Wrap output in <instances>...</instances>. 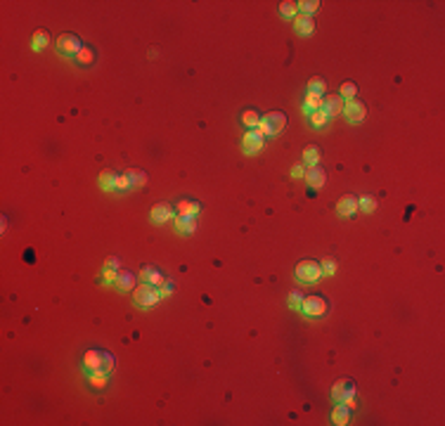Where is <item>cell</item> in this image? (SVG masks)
Here are the masks:
<instances>
[{
  "label": "cell",
  "mask_w": 445,
  "mask_h": 426,
  "mask_svg": "<svg viewBox=\"0 0 445 426\" xmlns=\"http://www.w3.org/2000/svg\"><path fill=\"white\" fill-rule=\"evenodd\" d=\"M175 227H178V232L180 234H192L195 232V218H183V215H178L175 218Z\"/></svg>",
  "instance_id": "obj_22"
},
{
  "label": "cell",
  "mask_w": 445,
  "mask_h": 426,
  "mask_svg": "<svg viewBox=\"0 0 445 426\" xmlns=\"http://www.w3.org/2000/svg\"><path fill=\"white\" fill-rule=\"evenodd\" d=\"M114 367H116V358H114L111 353H104V367H102V372L111 374L114 372Z\"/></svg>",
  "instance_id": "obj_36"
},
{
  "label": "cell",
  "mask_w": 445,
  "mask_h": 426,
  "mask_svg": "<svg viewBox=\"0 0 445 426\" xmlns=\"http://www.w3.org/2000/svg\"><path fill=\"white\" fill-rule=\"evenodd\" d=\"M341 403L346 405L348 410H353V407H355V405H358V398H355V391H353V393H348L346 398H344V400H341Z\"/></svg>",
  "instance_id": "obj_38"
},
{
  "label": "cell",
  "mask_w": 445,
  "mask_h": 426,
  "mask_svg": "<svg viewBox=\"0 0 445 426\" xmlns=\"http://www.w3.org/2000/svg\"><path fill=\"white\" fill-rule=\"evenodd\" d=\"M337 211L339 215H344V218H348V215H355V213L360 211L358 209V199L353 197V194H346V197H341L337 204Z\"/></svg>",
  "instance_id": "obj_9"
},
{
  "label": "cell",
  "mask_w": 445,
  "mask_h": 426,
  "mask_svg": "<svg viewBox=\"0 0 445 426\" xmlns=\"http://www.w3.org/2000/svg\"><path fill=\"white\" fill-rule=\"evenodd\" d=\"M171 294H173V284H171V282H163L161 296H171Z\"/></svg>",
  "instance_id": "obj_42"
},
{
  "label": "cell",
  "mask_w": 445,
  "mask_h": 426,
  "mask_svg": "<svg viewBox=\"0 0 445 426\" xmlns=\"http://www.w3.org/2000/svg\"><path fill=\"white\" fill-rule=\"evenodd\" d=\"M348 393H353L350 381H348V379H339V381L334 383V388H332V398H334V403H341Z\"/></svg>",
  "instance_id": "obj_14"
},
{
  "label": "cell",
  "mask_w": 445,
  "mask_h": 426,
  "mask_svg": "<svg viewBox=\"0 0 445 426\" xmlns=\"http://www.w3.org/2000/svg\"><path fill=\"white\" fill-rule=\"evenodd\" d=\"M308 116H310V126H313V128H325L327 123H329V116H327L322 109H317V111H310Z\"/></svg>",
  "instance_id": "obj_24"
},
{
  "label": "cell",
  "mask_w": 445,
  "mask_h": 426,
  "mask_svg": "<svg viewBox=\"0 0 445 426\" xmlns=\"http://www.w3.org/2000/svg\"><path fill=\"white\" fill-rule=\"evenodd\" d=\"M320 157H322V152H320V147L317 145H308V147L303 149V159L310 163V166H315L317 161H320Z\"/></svg>",
  "instance_id": "obj_25"
},
{
  "label": "cell",
  "mask_w": 445,
  "mask_h": 426,
  "mask_svg": "<svg viewBox=\"0 0 445 426\" xmlns=\"http://www.w3.org/2000/svg\"><path fill=\"white\" fill-rule=\"evenodd\" d=\"M199 211H201L199 202H187V199H180V202H178V213H180L183 218H197Z\"/></svg>",
  "instance_id": "obj_13"
},
{
  "label": "cell",
  "mask_w": 445,
  "mask_h": 426,
  "mask_svg": "<svg viewBox=\"0 0 445 426\" xmlns=\"http://www.w3.org/2000/svg\"><path fill=\"white\" fill-rule=\"evenodd\" d=\"M294 29H296V33H301V36H310V33L315 31V19L310 14H301V12H298Z\"/></svg>",
  "instance_id": "obj_11"
},
{
  "label": "cell",
  "mask_w": 445,
  "mask_h": 426,
  "mask_svg": "<svg viewBox=\"0 0 445 426\" xmlns=\"http://www.w3.org/2000/svg\"><path fill=\"white\" fill-rule=\"evenodd\" d=\"M280 14L282 17H296L298 14V5L294 0H284V2H280Z\"/></svg>",
  "instance_id": "obj_28"
},
{
  "label": "cell",
  "mask_w": 445,
  "mask_h": 426,
  "mask_svg": "<svg viewBox=\"0 0 445 426\" xmlns=\"http://www.w3.org/2000/svg\"><path fill=\"white\" fill-rule=\"evenodd\" d=\"M296 277L301 282H317L322 277V266L315 263V261H301L296 266Z\"/></svg>",
  "instance_id": "obj_4"
},
{
  "label": "cell",
  "mask_w": 445,
  "mask_h": 426,
  "mask_svg": "<svg viewBox=\"0 0 445 426\" xmlns=\"http://www.w3.org/2000/svg\"><path fill=\"white\" fill-rule=\"evenodd\" d=\"M116 178H119V175H116L114 170H102V173H99V187L104 192L116 190Z\"/></svg>",
  "instance_id": "obj_19"
},
{
  "label": "cell",
  "mask_w": 445,
  "mask_h": 426,
  "mask_svg": "<svg viewBox=\"0 0 445 426\" xmlns=\"http://www.w3.org/2000/svg\"><path fill=\"white\" fill-rule=\"evenodd\" d=\"M344 114H346V118L350 123H360L365 118V114H367V109H365V105L360 100H346L344 102Z\"/></svg>",
  "instance_id": "obj_6"
},
{
  "label": "cell",
  "mask_w": 445,
  "mask_h": 426,
  "mask_svg": "<svg viewBox=\"0 0 445 426\" xmlns=\"http://www.w3.org/2000/svg\"><path fill=\"white\" fill-rule=\"evenodd\" d=\"M263 145H265V140H263V135H258L256 130H253V133H247V135L242 138V147H244V152H247V154L261 152Z\"/></svg>",
  "instance_id": "obj_10"
},
{
  "label": "cell",
  "mask_w": 445,
  "mask_h": 426,
  "mask_svg": "<svg viewBox=\"0 0 445 426\" xmlns=\"http://www.w3.org/2000/svg\"><path fill=\"white\" fill-rule=\"evenodd\" d=\"M325 88H327L325 81H322V78H317V76L308 81V93H315V95H325Z\"/></svg>",
  "instance_id": "obj_32"
},
{
  "label": "cell",
  "mask_w": 445,
  "mask_h": 426,
  "mask_svg": "<svg viewBox=\"0 0 445 426\" xmlns=\"http://www.w3.org/2000/svg\"><path fill=\"white\" fill-rule=\"evenodd\" d=\"M104 267H107V270H119V258H107V261H104Z\"/></svg>",
  "instance_id": "obj_39"
},
{
  "label": "cell",
  "mask_w": 445,
  "mask_h": 426,
  "mask_svg": "<svg viewBox=\"0 0 445 426\" xmlns=\"http://www.w3.org/2000/svg\"><path fill=\"white\" fill-rule=\"evenodd\" d=\"M320 266H322V275H334L337 272V261L334 258H325Z\"/></svg>",
  "instance_id": "obj_35"
},
{
  "label": "cell",
  "mask_w": 445,
  "mask_h": 426,
  "mask_svg": "<svg viewBox=\"0 0 445 426\" xmlns=\"http://www.w3.org/2000/svg\"><path fill=\"white\" fill-rule=\"evenodd\" d=\"M358 209L362 213H374V209H377V199H372V197H360L358 199Z\"/></svg>",
  "instance_id": "obj_29"
},
{
  "label": "cell",
  "mask_w": 445,
  "mask_h": 426,
  "mask_svg": "<svg viewBox=\"0 0 445 426\" xmlns=\"http://www.w3.org/2000/svg\"><path fill=\"white\" fill-rule=\"evenodd\" d=\"M301 303H303L301 291H292V294H289V308H292V310H301Z\"/></svg>",
  "instance_id": "obj_34"
},
{
  "label": "cell",
  "mask_w": 445,
  "mask_h": 426,
  "mask_svg": "<svg viewBox=\"0 0 445 426\" xmlns=\"http://www.w3.org/2000/svg\"><path fill=\"white\" fill-rule=\"evenodd\" d=\"M317 109H322V95L308 93V95H305V102H303V111L310 114V111H317Z\"/></svg>",
  "instance_id": "obj_21"
},
{
  "label": "cell",
  "mask_w": 445,
  "mask_h": 426,
  "mask_svg": "<svg viewBox=\"0 0 445 426\" xmlns=\"http://www.w3.org/2000/svg\"><path fill=\"white\" fill-rule=\"evenodd\" d=\"M287 126V116H284L282 111H270V114H265V116L261 118V123L256 126V133L258 135H277L282 128Z\"/></svg>",
  "instance_id": "obj_1"
},
{
  "label": "cell",
  "mask_w": 445,
  "mask_h": 426,
  "mask_svg": "<svg viewBox=\"0 0 445 426\" xmlns=\"http://www.w3.org/2000/svg\"><path fill=\"white\" fill-rule=\"evenodd\" d=\"M322 111L327 116H337V114H344V97L341 95H327L322 97Z\"/></svg>",
  "instance_id": "obj_7"
},
{
  "label": "cell",
  "mask_w": 445,
  "mask_h": 426,
  "mask_svg": "<svg viewBox=\"0 0 445 426\" xmlns=\"http://www.w3.org/2000/svg\"><path fill=\"white\" fill-rule=\"evenodd\" d=\"M242 121H244V126H249V128H256L258 123H261V116L253 111V109H249V111H244L242 114Z\"/></svg>",
  "instance_id": "obj_33"
},
{
  "label": "cell",
  "mask_w": 445,
  "mask_h": 426,
  "mask_svg": "<svg viewBox=\"0 0 445 426\" xmlns=\"http://www.w3.org/2000/svg\"><path fill=\"white\" fill-rule=\"evenodd\" d=\"M116 277H119L116 270H107V267H104V282H116Z\"/></svg>",
  "instance_id": "obj_40"
},
{
  "label": "cell",
  "mask_w": 445,
  "mask_h": 426,
  "mask_svg": "<svg viewBox=\"0 0 445 426\" xmlns=\"http://www.w3.org/2000/svg\"><path fill=\"white\" fill-rule=\"evenodd\" d=\"M48 45H50V33L45 31V29L33 31V36H31V48H33V50H45Z\"/></svg>",
  "instance_id": "obj_18"
},
{
  "label": "cell",
  "mask_w": 445,
  "mask_h": 426,
  "mask_svg": "<svg viewBox=\"0 0 445 426\" xmlns=\"http://www.w3.org/2000/svg\"><path fill=\"white\" fill-rule=\"evenodd\" d=\"M296 5H298V12H301V14H310V17H313V12L320 10V2H317V0H301V2H296Z\"/></svg>",
  "instance_id": "obj_27"
},
{
  "label": "cell",
  "mask_w": 445,
  "mask_h": 426,
  "mask_svg": "<svg viewBox=\"0 0 445 426\" xmlns=\"http://www.w3.org/2000/svg\"><path fill=\"white\" fill-rule=\"evenodd\" d=\"M292 175H294V178H305V168H303V166H294Z\"/></svg>",
  "instance_id": "obj_41"
},
{
  "label": "cell",
  "mask_w": 445,
  "mask_h": 426,
  "mask_svg": "<svg viewBox=\"0 0 445 426\" xmlns=\"http://www.w3.org/2000/svg\"><path fill=\"white\" fill-rule=\"evenodd\" d=\"M116 289H121V291H128V289H135L138 284H135V275L133 272H128V270H119V277H116Z\"/></svg>",
  "instance_id": "obj_17"
},
{
  "label": "cell",
  "mask_w": 445,
  "mask_h": 426,
  "mask_svg": "<svg viewBox=\"0 0 445 426\" xmlns=\"http://www.w3.org/2000/svg\"><path fill=\"white\" fill-rule=\"evenodd\" d=\"M348 417H350V410H348L344 403H339L337 407H334V412H332V422L339 426H346L348 424Z\"/></svg>",
  "instance_id": "obj_20"
},
{
  "label": "cell",
  "mask_w": 445,
  "mask_h": 426,
  "mask_svg": "<svg viewBox=\"0 0 445 426\" xmlns=\"http://www.w3.org/2000/svg\"><path fill=\"white\" fill-rule=\"evenodd\" d=\"M171 215H173V209H171L166 202L156 204V206L152 209V220H154V223H166V220H171Z\"/></svg>",
  "instance_id": "obj_15"
},
{
  "label": "cell",
  "mask_w": 445,
  "mask_h": 426,
  "mask_svg": "<svg viewBox=\"0 0 445 426\" xmlns=\"http://www.w3.org/2000/svg\"><path fill=\"white\" fill-rule=\"evenodd\" d=\"M88 383L93 386V388H104L107 386V372H90V376H88Z\"/></svg>",
  "instance_id": "obj_26"
},
{
  "label": "cell",
  "mask_w": 445,
  "mask_h": 426,
  "mask_svg": "<svg viewBox=\"0 0 445 426\" xmlns=\"http://www.w3.org/2000/svg\"><path fill=\"white\" fill-rule=\"evenodd\" d=\"M126 175H128V180H131L133 187H142V185L147 182V173H145V170L131 168V170H126Z\"/></svg>",
  "instance_id": "obj_23"
},
{
  "label": "cell",
  "mask_w": 445,
  "mask_h": 426,
  "mask_svg": "<svg viewBox=\"0 0 445 426\" xmlns=\"http://www.w3.org/2000/svg\"><path fill=\"white\" fill-rule=\"evenodd\" d=\"M83 367L88 372H99L104 367V351H88L83 355Z\"/></svg>",
  "instance_id": "obj_8"
},
{
  "label": "cell",
  "mask_w": 445,
  "mask_h": 426,
  "mask_svg": "<svg viewBox=\"0 0 445 426\" xmlns=\"http://www.w3.org/2000/svg\"><path fill=\"white\" fill-rule=\"evenodd\" d=\"M133 298L138 306H145V308H152L154 303L161 301V289L159 287H152V284H140V287L133 289Z\"/></svg>",
  "instance_id": "obj_2"
},
{
  "label": "cell",
  "mask_w": 445,
  "mask_h": 426,
  "mask_svg": "<svg viewBox=\"0 0 445 426\" xmlns=\"http://www.w3.org/2000/svg\"><path fill=\"white\" fill-rule=\"evenodd\" d=\"M142 279H145L147 284H152V287H163V282H166L161 272H159L156 267H149V266L142 267Z\"/></svg>",
  "instance_id": "obj_16"
},
{
  "label": "cell",
  "mask_w": 445,
  "mask_h": 426,
  "mask_svg": "<svg viewBox=\"0 0 445 426\" xmlns=\"http://www.w3.org/2000/svg\"><path fill=\"white\" fill-rule=\"evenodd\" d=\"M339 95L344 97V100H355V97H358V88H355V83H350V81H346V83L341 85V90H339Z\"/></svg>",
  "instance_id": "obj_30"
},
{
  "label": "cell",
  "mask_w": 445,
  "mask_h": 426,
  "mask_svg": "<svg viewBox=\"0 0 445 426\" xmlns=\"http://www.w3.org/2000/svg\"><path fill=\"white\" fill-rule=\"evenodd\" d=\"M54 45H57V50H59L62 54H66V57H76V54L81 53V48H83L81 38L74 36V33H62Z\"/></svg>",
  "instance_id": "obj_3"
},
{
  "label": "cell",
  "mask_w": 445,
  "mask_h": 426,
  "mask_svg": "<svg viewBox=\"0 0 445 426\" xmlns=\"http://www.w3.org/2000/svg\"><path fill=\"white\" fill-rule=\"evenodd\" d=\"M128 187H133V185H131V180H128V175L123 173V175L116 178V190H128Z\"/></svg>",
  "instance_id": "obj_37"
},
{
  "label": "cell",
  "mask_w": 445,
  "mask_h": 426,
  "mask_svg": "<svg viewBox=\"0 0 445 426\" xmlns=\"http://www.w3.org/2000/svg\"><path fill=\"white\" fill-rule=\"evenodd\" d=\"M93 59H95V53H93L88 45H83V48H81V53L76 54V62L83 64V66H88V64H93Z\"/></svg>",
  "instance_id": "obj_31"
},
{
  "label": "cell",
  "mask_w": 445,
  "mask_h": 426,
  "mask_svg": "<svg viewBox=\"0 0 445 426\" xmlns=\"http://www.w3.org/2000/svg\"><path fill=\"white\" fill-rule=\"evenodd\" d=\"M327 301L322 296H308L303 298V303H301V310H303L308 318H322L327 313Z\"/></svg>",
  "instance_id": "obj_5"
},
{
  "label": "cell",
  "mask_w": 445,
  "mask_h": 426,
  "mask_svg": "<svg viewBox=\"0 0 445 426\" xmlns=\"http://www.w3.org/2000/svg\"><path fill=\"white\" fill-rule=\"evenodd\" d=\"M305 178H308V182H310L313 187H322L327 180V173H325V168H320V166L315 163V166H310V168L305 170Z\"/></svg>",
  "instance_id": "obj_12"
}]
</instances>
